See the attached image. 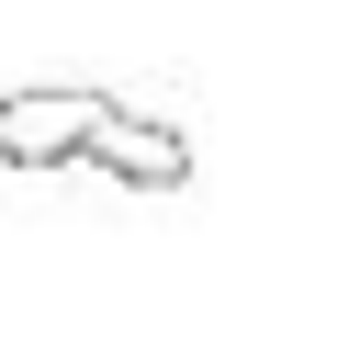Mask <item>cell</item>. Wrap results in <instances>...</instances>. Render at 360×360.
Listing matches in <instances>:
<instances>
[{
    "label": "cell",
    "instance_id": "1",
    "mask_svg": "<svg viewBox=\"0 0 360 360\" xmlns=\"http://www.w3.org/2000/svg\"><path fill=\"white\" fill-rule=\"evenodd\" d=\"M112 90H90V79H22V90H0V169H79L101 135H112Z\"/></svg>",
    "mask_w": 360,
    "mask_h": 360
},
{
    "label": "cell",
    "instance_id": "2",
    "mask_svg": "<svg viewBox=\"0 0 360 360\" xmlns=\"http://www.w3.org/2000/svg\"><path fill=\"white\" fill-rule=\"evenodd\" d=\"M90 169H112V180H135V191H191V146H180L169 124H146V112H112V135L90 146Z\"/></svg>",
    "mask_w": 360,
    "mask_h": 360
}]
</instances>
